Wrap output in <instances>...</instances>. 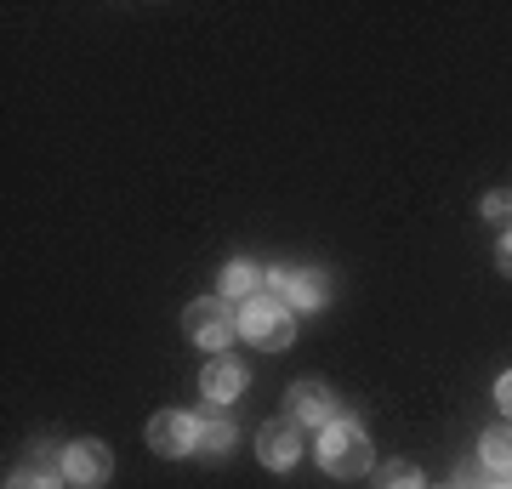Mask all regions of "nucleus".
<instances>
[{
  "label": "nucleus",
  "instance_id": "dca6fc26",
  "mask_svg": "<svg viewBox=\"0 0 512 489\" xmlns=\"http://www.w3.org/2000/svg\"><path fill=\"white\" fill-rule=\"evenodd\" d=\"M484 472H490V467L473 455V461H461V467H456V484H450V489H490V484H484Z\"/></svg>",
  "mask_w": 512,
  "mask_h": 489
},
{
  "label": "nucleus",
  "instance_id": "9d476101",
  "mask_svg": "<svg viewBox=\"0 0 512 489\" xmlns=\"http://www.w3.org/2000/svg\"><path fill=\"white\" fill-rule=\"evenodd\" d=\"M262 290H268V273L256 268V262H228V268H222V296H228V302L245 308V302L262 296Z\"/></svg>",
  "mask_w": 512,
  "mask_h": 489
},
{
  "label": "nucleus",
  "instance_id": "f257e3e1",
  "mask_svg": "<svg viewBox=\"0 0 512 489\" xmlns=\"http://www.w3.org/2000/svg\"><path fill=\"white\" fill-rule=\"evenodd\" d=\"M239 336L251 347H262V353H285L291 336H296V319H291V308H285V296H274V290L251 296V302L239 308Z\"/></svg>",
  "mask_w": 512,
  "mask_h": 489
},
{
  "label": "nucleus",
  "instance_id": "f03ea898",
  "mask_svg": "<svg viewBox=\"0 0 512 489\" xmlns=\"http://www.w3.org/2000/svg\"><path fill=\"white\" fill-rule=\"evenodd\" d=\"M313 455H319V467L330 478H359V472H370V438L359 421H330V427H319Z\"/></svg>",
  "mask_w": 512,
  "mask_h": 489
},
{
  "label": "nucleus",
  "instance_id": "20e7f679",
  "mask_svg": "<svg viewBox=\"0 0 512 489\" xmlns=\"http://www.w3.org/2000/svg\"><path fill=\"white\" fill-rule=\"evenodd\" d=\"M200 427L188 410H160V416L148 421V450L165 455V461H177V455H194L200 450Z\"/></svg>",
  "mask_w": 512,
  "mask_h": 489
},
{
  "label": "nucleus",
  "instance_id": "6ab92c4d",
  "mask_svg": "<svg viewBox=\"0 0 512 489\" xmlns=\"http://www.w3.org/2000/svg\"><path fill=\"white\" fill-rule=\"evenodd\" d=\"M490 489H512V478H495V484Z\"/></svg>",
  "mask_w": 512,
  "mask_h": 489
},
{
  "label": "nucleus",
  "instance_id": "4468645a",
  "mask_svg": "<svg viewBox=\"0 0 512 489\" xmlns=\"http://www.w3.org/2000/svg\"><path fill=\"white\" fill-rule=\"evenodd\" d=\"M57 478H63V472H40V467H18V472H12V484H6V489H57Z\"/></svg>",
  "mask_w": 512,
  "mask_h": 489
},
{
  "label": "nucleus",
  "instance_id": "6e6552de",
  "mask_svg": "<svg viewBox=\"0 0 512 489\" xmlns=\"http://www.w3.org/2000/svg\"><path fill=\"white\" fill-rule=\"evenodd\" d=\"M268 285H274V296H285V308H302V313L325 308V279L313 268H285V273H274Z\"/></svg>",
  "mask_w": 512,
  "mask_h": 489
},
{
  "label": "nucleus",
  "instance_id": "7ed1b4c3",
  "mask_svg": "<svg viewBox=\"0 0 512 489\" xmlns=\"http://www.w3.org/2000/svg\"><path fill=\"white\" fill-rule=\"evenodd\" d=\"M183 330L194 347H211V353H222V347L239 336V313L228 308V302H217V296H205V302H194V308L183 313Z\"/></svg>",
  "mask_w": 512,
  "mask_h": 489
},
{
  "label": "nucleus",
  "instance_id": "423d86ee",
  "mask_svg": "<svg viewBox=\"0 0 512 489\" xmlns=\"http://www.w3.org/2000/svg\"><path fill=\"white\" fill-rule=\"evenodd\" d=\"M256 455H262V467L291 472L296 461H302V427H296L291 416L262 421V433H256Z\"/></svg>",
  "mask_w": 512,
  "mask_h": 489
},
{
  "label": "nucleus",
  "instance_id": "ddd939ff",
  "mask_svg": "<svg viewBox=\"0 0 512 489\" xmlns=\"http://www.w3.org/2000/svg\"><path fill=\"white\" fill-rule=\"evenodd\" d=\"M228 444H234V427H228L222 416H211V421L200 427V450L211 455V461H217V455H228Z\"/></svg>",
  "mask_w": 512,
  "mask_h": 489
},
{
  "label": "nucleus",
  "instance_id": "0eeeda50",
  "mask_svg": "<svg viewBox=\"0 0 512 489\" xmlns=\"http://www.w3.org/2000/svg\"><path fill=\"white\" fill-rule=\"evenodd\" d=\"M291 421L296 427H330V421H342V410H336V393H330L325 381H296L291 387Z\"/></svg>",
  "mask_w": 512,
  "mask_h": 489
},
{
  "label": "nucleus",
  "instance_id": "39448f33",
  "mask_svg": "<svg viewBox=\"0 0 512 489\" xmlns=\"http://www.w3.org/2000/svg\"><path fill=\"white\" fill-rule=\"evenodd\" d=\"M109 472H114V455L97 438H74L69 450H63V484L97 489V484H109Z\"/></svg>",
  "mask_w": 512,
  "mask_h": 489
},
{
  "label": "nucleus",
  "instance_id": "9b49d317",
  "mask_svg": "<svg viewBox=\"0 0 512 489\" xmlns=\"http://www.w3.org/2000/svg\"><path fill=\"white\" fill-rule=\"evenodd\" d=\"M478 461L490 472H501V478H512V421H501V427H490L478 438Z\"/></svg>",
  "mask_w": 512,
  "mask_h": 489
},
{
  "label": "nucleus",
  "instance_id": "2eb2a0df",
  "mask_svg": "<svg viewBox=\"0 0 512 489\" xmlns=\"http://www.w3.org/2000/svg\"><path fill=\"white\" fill-rule=\"evenodd\" d=\"M484 217H490L495 228H512V194H507V188H495V194H484Z\"/></svg>",
  "mask_w": 512,
  "mask_h": 489
},
{
  "label": "nucleus",
  "instance_id": "a211bd4d",
  "mask_svg": "<svg viewBox=\"0 0 512 489\" xmlns=\"http://www.w3.org/2000/svg\"><path fill=\"white\" fill-rule=\"evenodd\" d=\"M495 404H501V410H507V416H512V370H507V376H501V381H495Z\"/></svg>",
  "mask_w": 512,
  "mask_h": 489
},
{
  "label": "nucleus",
  "instance_id": "f3484780",
  "mask_svg": "<svg viewBox=\"0 0 512 489\" xmlns=\"http://www.w3.org/2000/svg\"><path fill=\"white\" fill-rule=\"evenodd\" d=\"M495 262H501V273L512 279V228L501 234V245H495Z\"/></svg>",
  "mask_w": 512,
  "mask_h": 489
},
{
  "label": "nucleus",
  "instance_id": "1a4fd4ad",
  "mask_svg": "<svg viewBox=\"0 0 512 489\" xmlns=\"http://www.w3.org/2000/svg\"><path fill=\"white\" fill-rule=\"evenodd\" d=\"M245 381H251V376H245V364H234V359H211V364L200 370V393H205L211 404H234L239 393H245Z\"/></svg>",
  "mask_w": 512,
  "mask_h": 489
},
{
  "label": "nucleus",
  "instance_id": "f8f14e48",
  "mask_svg": "<svg viewBox=\"0 0 512 489\" xmlns=\"http://www.w3.org/2000/svg\"><path fill=\"white\" fill-rule=\"evenodd\" d=\"M376 489H427L421 484V467L416 461H382V467H376Z\"/></svg>",
  "mask_w": 512,
  "mask_h": 489
}]
</instances>
